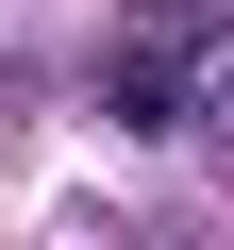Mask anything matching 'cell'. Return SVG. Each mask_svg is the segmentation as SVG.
Listing matches in <instances>:
<instances>
[{
	"mask_svg": "<svg viewBox=\"0 0 234 250\" xmlns=\"http://www.w3.org/2000/svg\"><path fill=\"white\" fill-rule=\"evenodd\" d=\"M201 83H217V50H201V34H167V50L117 67V117H201Z\"/></svg>",
	"mask_w": 234,
	"mask_h": 250,
	"instance_id": "6da1fadb",
	"label": "cell"
}]
</instances>
